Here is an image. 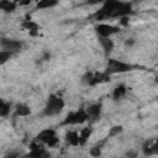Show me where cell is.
Returning a JSON list of instances; mask_svg holds the SVG:
<instances>
[{
	"label": "cell",
	"mask_w": 158,
	"mask_h": 158,
	"mask_svg": "<svg viewBox=\"0 0 158 158\" xmlns=\"http://www.w3.org/2000/svg\"><path fill=\"white\" fill-rule=\"evenodd\" d=\"M121 131H122V126H114V127H111V128H110V132H109V135H107V138L117 136Z\"/></svg>",
	"instance_id": "44dd1931"
},
{
	"label": "cell",
	"mask_w": 158,
	"mask_h": 158,
	"mask_svg": "<svg viewBox=\"0 0 158 158\" xmlns=\"http://www.w3.org/2000/svg\"><path fill=\"white\" fill-rule=\"evenodd\" d=\"M36 10H44L51 9L58 5L59 0H36Z\"/></svg>",
	"instance_id": "5bb4252c"
},
{
	"label": "cell",
	"mask_w": 158,
	"mask_h": 158,
	"mask_svg": "<svg viewBox=\"0 0 158 158\" xmlns=\"http://www.w3.org/2000/svg\"><path fill=\"white\" fill-rule=\"evenodd\" d=\"M135 67L132 64H128L123 60H118V59H114V58H109L106 67H105V72L109 75H114V74H120V73H126V72H131Z\"/></svg>",
	"instance_id": "3957f363"
},
{
	"label": "cell",
	"mask_w": 158,
	"mask_h": 158,
	"mask_svg": "<svg viewBox=\"0 0 158 158\" xmlns=\"http://www.w3.org/2000/svg\"><path fill=\"white\" fill-rule=\"evenodd\" d=\"M14 1H15V2H17V4H19V2H20V1H21V0H14Z\"/></svg>",
	"instance_id": "4316f807"
},
{
	"label": "cell",
	"mask_w": 158,
	"mask_h": 158,
	"mask_svg": "<svg viewBox=\"0 0 158 158\" xmlns=\"http://www.w3.org/2000/svg\"><path fill=\"white\" fill-rule=\"evenodd\" d=\"M93 132V127L91 126H88V127H84L80 132H79V137H80V146L85 144V142L88 141V138L90 137Z\"/></svg>",
	"instance_id": "e0dca14e"
},
{
	"label": "cell",
	"mask_w": 158,
	"mask_h": 158,
	"mask_svg": "<svg viewBox=\"0 0 158 158\" xmlns=\"http://www.w3.org/2000/svg\"><path fill=\"white\" fill-rule=\"evenodd\" d=\"M98 42L100 43V46H101V48H102V51H104V54L106 56V57H109L110 56V53L112 52V49H114V41L110 38V37H101V36H98Z\"/></svg>",
	"instance_id": "8fae6325"
},
{
	"label": "cell",
	"mask_w": 158,
	"mask_h": 158,
	"mask_svg": "<svg viewBox=\"0 0 158 158\" xmlns=\"http://www.w3.org/2000/svg\"><path fill=\"white\" fill-rule=\"evenodd\" d=\"M126 44H127V46H132V44H133V41H132V40H131V41H126Z\"/></svg>",
	"instance_id": "484cf974"
},
{
	"label": "cell",
	"mask_w": 158,
	"mask_h": 158,
	"mask_svg": "<svg viewBox=\"0 0 158 158\" xmlns=\"http://www.w3.org/2000/svg\"><path fill=\"white\" fill-rule=\"evenodd\" d=\"M16 4L14 0H0V9L4 11V12H14L16 10Z\"/></svg>",
	"instance_id": "9a60e30c"
},
{
	"label": "cell",
	"mask_w": 158,
	"mask_h": 158,
	"mask_svg": "<svg viewBox=\"0 0 158 158\" xmlns=\"http://www.w3.org/2000/svg\"><path fill=\"white\" fill-rule=\"evenodd\" d=\"M142 152L144 156H153L158 153V138L148 139L142 146Z\"/></svg>",
	"instance_id": "30bf717a"
},
{
	"label": "cell",
	"mask_w": 158,
	"mask_h": 158,
	"mask_svg": "<svg viewBox=\"0 0 158 158\" xmlns=\"http://www.w3.org/2000/svg\"><path fill=\"white\" fill-rule=\"evenodd\" d=\"M64 139H65V143L69 144V146H79L80 144V137H79V133L77 131H73V130H68L64 135Z\"/></svg>",
	"instance_id": "7c38bea8"
},
{
	"label": "cell",
	"mask_w": 158,
	"mask_h": 158,
	"mask_svg": "<svg viewBox=\"0 0 158 158\" xmlns=\"http://www.w3.org/2000/svg\"><path fill=\"white\" fill-rule=\"evenodd\" d=\"M88 120H89V116L86 114L85 107H80L75 111H70L63 120L62 125H80Z\"/></svg>",
	"instance_id": "5b68a950"
},
{
	"label": "cell",
	"mask_w": 158,
	"mask_h": 158,
	"mask_svg": "<svg viewBox=\"0 0 158 158\" xmlns=\"http://www.w3.org/2000/svg\"><path fill=\"white\" fill-rule=\"evenodd\" d=\"M64 106H65V102L60 96H58L56 94H51L46 101L42 114L44 116H56L63 111Z\"/></svg>",
	"instance_id": "7a4b0ae2"
},
{
	"label": "cell",
	"mask_w": 158,
	"mask_h": 158,
	"mask_svg": "<svg viewBox=\"0 0 158 158\" xmlns=\"http://www.w3.org/2000/svg\"><path fill=\"white\" fill-rule=\"evenodd\" d=\"M90 154L91 156H94V157H99L100 154H101V148L100 147H94V148H91L90 149Z\"/></svg>",
	"instance_id": "603a6c76"
},
{
	"label": "cell",
	"mask_w": 158,
	"mask_h": 158,
	"mask_svg": "<svg viewBox=\"0 0 158 158\" xmlns=\"http://www.w3.org/2000/svg\"><path fill=\"white\" fill-rule=\"evenodd\" d=\"M143 1H146V0H131L132 5H137V4H141V2H143Z\"/></svg>",
	"instance_id": "d4e9b609"
},
{
	"label": "cell",
	"mask_w": 158,
	"mask_h": 158,
	"mask_svg": "<svg viewBox=\"0 0 158 158\" xmlns=\"http://www.w3.org/2000/svg\"><path fill=\"white\" fill-rule=\"evenodd\" d=\"M21 26L25 28V30H28L30 32H33V31H37L38 30V25L36 22H33L32 20H26L21 23Z\"/></svg>",
	"instance_id": "d6986e66"
},
{
	"label": "cell",
	"mask_w": 158,
	"mask_h": 158,
	"mask_svg": "<svg viewBox=\"0 0 158 158\" xmlns=\"http://www.w3.org/2000/svg\"><path fill=\"white\" fill-rule=\"evenodd\" d=\"M94 30H95V33L101 37H111L120 32L118 26H114L109 23H98L94 26Z\"/></svg>",
	"instance_id": "ba28073f"
},
{
	"label": "cell",
	"mask_w": 158,
	"mask_h": 158,
	"mask_svg": "<svg viewBox=\"0 0 158 158\" xmlns=\"http://www.w3.org/2000/svg\"><path fill=\"white\" fill-rule=\"evenodd\" d=\"M110 77L105 70L104 72H96V73H91V72H86L83 77H81V83L84 85H89V86H94L101 83H106L110 81Z\"/></svg>",
	"instance_id": "277c9868"
},
{
	"label": "cell",
	"mask_w": 158,
	"mask_h": 158,
	"mask_svg": "<svg viewBox=\"0 0 158 158\" xmlns=\"http://www.w3.org/2000/svg\"><path fill=\"white\" fill-rule=\"evenodd\" d=\"M105 2V0H86L85 5H90V6H95V5H102Z\"/></svg>",
	"instance_id": "7402d4cb"
},
{
	"label": "cell",
	"mask_w": 158,
	"mask_h": 158,
	"mask_svg": "<svg viewBox=\"0 0 158 158\" xmlns=\"http://www.w3.org/2000/svg\"><path fill=\"white\" fill-rule=\"evenodd\" d=\"M126 93H127V88L123 84H120V85H117L114 89V91H112V99L114 100H120V99H122L126 95Z\"/></svg>",
	"instance_id": "2e32d148"
},
{
	"label": "cell",
	"mask_w": 158,
	"mask_h": 158,
	"mask_svg": "<svg viewBox=\"0 0 158 158\" xmlns=\"http://www.w3.org/2000/svg\"><path fill=\"white\" fill-rule=\"evenodd\" d=\"M22 46H23V43L17 40H12V38H1L0 40L1 51H6L12 54L19 53L22 49Z\"/></svg>",
	"instance_id": "52a82bcc"
},
{
	"label": "cell",
	"mask_w": 158,
	"mask_h": 158,
	"mask_svg": "<svg viewBox=\"0 0 158 158\" xmlns=\"http://www.w3.org/2000/svg\"><path fill=\"white\" fill-rule=\"evenodd\" d=\"M132 2L131 1H121V0H105L102 6L94 14V19L96 21H101L105 19L114 17H125L132 14Z\"/></svg>",
	"instance_id": "6da1fadb"
},
{
	"label": "cell",
	"mask_w": 158,
	"mask_h": 158,
	"mask_svg": "<svg viewBox=\"0 0 158 158\" xmlns=\"http://www.w3.org/2000/svg\"><path fill=\"white\" fill-rule=\"evenodd\" d=\"M85 110H86V114H88V116H89V120L95 121V120H98V118L100 117V115H101L102 105H101V102H91V104H89V105L85 107Z\"/></svg>",
	"instance_id": "9c48e42d"
},
{
	"label": "cell",
	"mask_w": 158,
	"mask_h": 158,
	"mask_svg": "<svg viewBox=\"0 0 158 158\" xmlns=\"http://www.w3.org/2000/svg\"><path fill=\"white\" fill-rule=\"evenodd\" d=\"M11 110V102H7L5 100H1V106H0V116L6 117L10 114Z\"/></svg>",
	"instance_id": "ac0fdd59"
},
{
	"label": "cell",
	"mask_w": 158,
	"mask_h": 158,
	"mask_svg": "<svg viewBox=\"0 0 158 158\" xmlns=\"http://www.w3.org/2000/svg\"><path fill=\"white\" fill-rule=\"evenodd\" d=\"M36 141L43 143L44 146H48V147H54L57 146L58 143V136H57V132L54 128H46V130H42L36 137H35Z\"/></svg>",
	"instance_id": "8992f818"
},
{
	"label": "cell",
	"mask_w": 158,
	"mask_h": 158,
	"mask_svg": "<svg viewBox=\"0 0 158 158\" xmlns=\"http://www.w3.org/2000/svg\"><path fill=\"white\" fill-rule=\"evenodd\" d=\"M28 115H31V109H30L28 105L22 104V102L16 104V106H15V116L26 117V116H28Z\"/></svg>",
	"instance_id": "4fadbf2b"
},
{
	"label": "cell",
	"mask_w": 158,
	"mask_h": 158,
	"mask_svg": "<svg viewBox=\"0 0 158 158\" xmlns=\"http://www.w3.org/2000/svg\"><path fill=\"white\" fill-rule=\"evenodd\" d=\"M14 54L10 53V52H6V51H0V64H5Z\"/></svg>",
	"instance_id": "ffe728a7"
},
{
	"label": "cell",
	"mask_w": 158,
	"mask_h": 158,
	"mask_svg": "<svg viewBox=\"0 0 158 158\" xmlns=\"http://www.w3.org/2000/svg\"><path fill=\"white\" fill-rule=\"evenodd\" d=\"M31 1H32V0H21V1L19 2V5H20V6H26V5H30Z\"/></svg>",
	"instance_id": "cb8c5ba5"
}]
</instances>
